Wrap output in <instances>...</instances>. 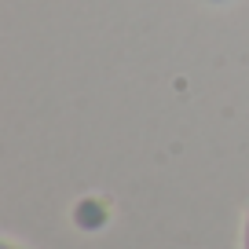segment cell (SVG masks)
I'll return each mask as SVG.
<instances>
[{"instance_id":"obj_2","label":"cell","mask_w":249,"mask_h":249,"mask_svg":"<svg viewBox=\"0 0 249 249\" xmlns=\"http://www.w3.org/2000/svg\"><path fill=\"white\" fill-rule=\"evenodd\" d=\"M0 249H26V246H18L11 234H4V238H0Z\"/></svg>"},{"instance_id":"obj_1","label":"cell","mask_w":249,"mask_h":249,"mask_svg":"<svg viewBox=\"0 0 249 249\" xmlns=\"http://www.w3.org/2000/svg\"><path fill=\"white\" fill-rule=\"evenodd\" d=\"M238 249H249V205L242 213V231H238Z\"/></svg>"}]
</instances>
